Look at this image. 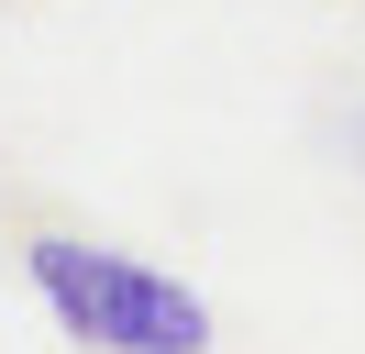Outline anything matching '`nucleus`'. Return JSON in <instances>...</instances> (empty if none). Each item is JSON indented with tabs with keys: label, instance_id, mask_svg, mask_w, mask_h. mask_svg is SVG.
Masks as SVG:
<instances>
[{
	"label": "nucleus",
	"instance_id": "1",
	"mask_svg": "<svg viewBox=\"0 0 365 354\" xmlns=\"http://www.w3.org/2000/svg\"><path fill=\"white\" fill-rule=\"evenodd\" d=\"M34 299L56 310V332L89 354H210V299L178 288L166 266L122 255V243H78V233H34L23 243Z\"/></svg>",
	"mask_w": 365,
	"mask_h": 354
},
{
	"label": "nucleus",
	"instance_id": "2",
	"mask_svg": "<svg viewBox=\"0 0 365 354\" xmlns=\"http://www.w3.org/2000/svg\"><path fill=\"white\" fill-rule=\"evenodd\" d=\"M343 155H354V177H365V111H354V122H343Z\"/></svg>",
	"mask_w": 365,
	"mask_h": 354
}]
</instances>
